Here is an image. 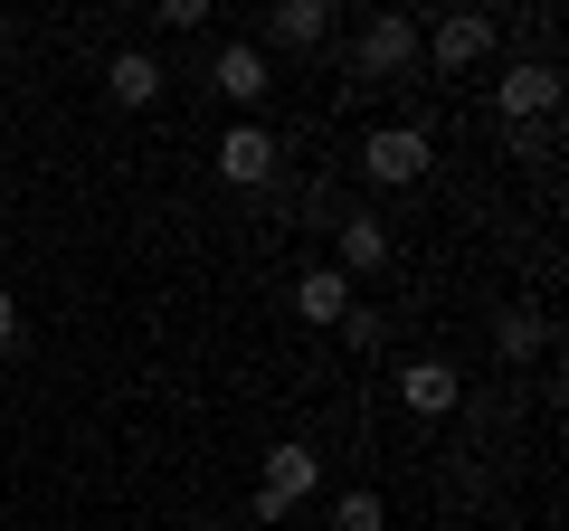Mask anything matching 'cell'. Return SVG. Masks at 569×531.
I'll list each match as a JSON object with an SVG mask.
<instances>
[{
	"instance_id": "obj_1",
	"label": "cell",
	"mask_w": 569,
	"mask_h": 531,
	"mask_svg": "<svg viewBox=\"0 0 569 531\" xmlns=\"http://www.w3.org/2000/svg\"><path fill=\"white\" fill-rule=\"evenodd\" d=\"M408 67H418V20L380 10V20L361 29V48H351V77H361V86H399Z\"/></svg>"
},
{
	"instance_id": "obj_2",
	"label": "cell",
	"mask_w": 569,
	"mask_h": 531,
	"mask_svg": "<svg viewBox=\"0 0 569 531\" xmlns=\"http://www.w3.org/2000/svg\"><path fill=\"white\" fill-rule=\"evenodd\" d=\"M313 484H323V455H313V447H276V455H266V484H257V522H284Z\"/></svg>"
},
{
	"instance_id": "obj_3",
	"label": "cell",
	"mask_w": 569,
	"mask_h": 531,
	"mask_svg": "<svg viewBox=\"0 0 569 531\" xmlns=\"http://www.w3.org/2000/svg\"><path fill=\"white\" fill-rule=\"evenodd\" d=\"M427 152H437V143H427L418 123H380V133L361 143V171L389 181V190H408V181H427Z\"/></svg>"
},
{
	"instance_id": "obj_4",
	"label": "cell",
	"mask_w": 569,
	"mask_h": 531,
	"mask_svg": "<svg viewBox=\"0 0 569 531\" xmlns=\"http://www.w3.org/2000/svg\"><path fill=\"white\" fill-rule=\"evenodd\" d=\"M276 133L266 123H228L219 133V181H238V190H257V181H276Z\"/></svg>"
},
{
	"instance_id": "obj_5",
	"label": "cell",
	"mask_w": 569,
	"mask_h": 531,
	"mask_svg": "<svg viewBox=\"0 0 569 531\" xmlns=\"http://www.w3.org/2000/svg\"><path fill=\"white\" fill-rule=\"evenodd\" d=\"M493 104H503V123H531V114H550V104H560V67H550V58L512 67V77L493 86Z\"/></svg>"
},
{
	"instance_id": "obj_6",
	"label": "cell",
	"mask_w": 569,
	"mask_h": 531,
	"mask_svg": "<svg viewBox=\"0 0 569 531\" xmlns=\"http://www.w3.org/2000/svg\"><path fill=\"white\" fill-rule=\"evenodd\" d=\"M427 48H437V67H475L493 48V20H485V10H447V20L427 29Z\"/></svg>"
},
{
	"instance_id": "obj_7",
	"label": "cell",
	"mask_w": 569,
	"mask_h": 531,
	"mask_svg": "<svg viewBox=\"0 0 569 531\" xmlns=\"http://www.w3.org/2000/svg\"><path fill=\"white\" fill-rule=\"evenodd\" d=\"M399 399H408L418 418H447L456 399H466V380H456L447 361H408V370H399Z\"/></svg>"
},
{
	"instance_id": "obj_8",
	"label": "cell",
	"mask_w": 569,
	"mask_h": 531,
	"mask_svg": "<svg viewBox=\"0 0 569 531\" xmlns=\"http://www.w3.org/2000/svg\"><path fill=\"white\" fill-rule=\"evenodd\" d=\"M295 313H305V323H342V313H351V275H342V266L295 275Z\"/></svg>"
},
{
	"instance_id": "obj_9",
	"label": "cell",
	"mask_w": 569,
	"mask_h": 531,
	"mask_svg": "<svg viewBox=\"0 0 569 531\" xmlns=\"http://www.w3.org/2000/svg\"><path fill=\"white\" fill-rule=\"evenodd\" d=\"M266 39H276V48H313V39H332V0H276Z\"/></svg>"
},
{
	"instance_id": "obj_10",
	"label": "cell",
	"mask_w": 569,
	"mask_h": 531,
	"mask_svg": "<svg viewBox=\"0 0 569 531\" xmlns=\"http://www.w3.org/2000/svg\"><path fill=\"white\" fill-rule=\"evenodd\" d=\"M266 86H276V77H266V48H219V96L228 104H257Z\"/></svg>"
},
{
	"instance_id": "obj_11",
	"label": "cell",
	"mask_w": 569,
	"mask_h": 531,
	"mask_svg": "<svg viewBox=\"0 0 569 531\" xmlns=\"http://www.w3.org/2000/svg\"><path fill=\"white\" fill-rule=\"evenodd\" d=\"M104 86H114V104H152V96H162V67L142 58V48H123V58L104 67Z\"/></svg>"
},
{
	"instance_id": "obj_12",
	"label": "cell",
	"mask_w": 569,
	"mask_h": 531,
	"mask_svg": "<svg viewBox=\"0 0 569 531\" xmlns=\"http://www.w3.org/2000/svg\"><path fill=\"white\" fill-rule=\"evenodd\" d=\"M541 342H550V323H541V313H531V304H512L503 323H493V351H503V361H531V351H541Z\"/></svg>"
},
{
	"instance_id": "obj_13",
	"label": "cell",
	"mask_w": 569,
	"mask_h": 531,
	"mask_svg": "<svg viewBox=\"0 0 569 531\" xmlns=\"http://www.w3.org/2000/svg\"><path fill=\"white\" fill-rule=\"evenodd\" d=\"M389 257V228L380 219H342V275H370Z\"/></svg>"
},
{
	"instance_id": "obj_14",
	"label": "cell",
	"mask_w": 569,
	"mask_h": 531,
	"mask_svg": "<svg viewBox=\"0 0 569 531\" xmlns=\"http://www.w3.org/2000/svg\"><path fill=\"white\" fill-rule=\"evenodd\" d=\"M389 512H380V493H342V503H332V531H380Z\"/></svg>"
},
{
	"instance_id": "obj_15",
	"label": "cell",
	"mask_w": 569,
	"mask_h": 531,
	"mask_svg": "<svg viewBox=\"0 0 569 531\" xmlns=\"http://www.w3.org/2000/svg\"><path fill=\"white\" fill-rule=\"evenodd\" d=\"M380 332H389V323H380L370 304H351V313H342V342H351V351H380Z\"/></svg>"
},
{
	"instance_id": "obj_16",
	"label": "cell",
	"mask_w": 569,
	"mask_h": 531,
	"mask_svg": "<svg viewBox=\"0 0 569 531\" xmlns=\"http://www.w3.org/2000/svg\"><path fill=\"white\" fill-rule=\"evenodd\" d=\"M20 342V304H10V294H0V351Z\"/></svg>"
}]
</instances>
